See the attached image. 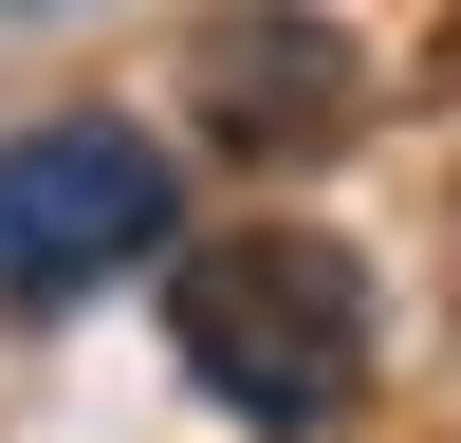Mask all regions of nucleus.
<instances>
[{
  "mask_svg": "<svg viewBox=\"0 0 461 443\" xmlns=\"http://www.w3.org/2000/svg\"><path fill=\"white\" fill-rule=\"evenodd\" d=\"M167 351H185V388H203L221 425L314 443L332 406L369 388V277L314 222H221V240L167 258Z\"/></svg>",
  "mask_w": 461,
  "mask_h": 443,
  "instance_id": "nucleus-1",
  "label": "nucleus"
},
{
  "mask_svg": "<svg viewBox=\"0 0 461 443\" xmlns=\"http://www.w3.org/2000/svg\"><path fill=\"white\" fill-rule=\"evenodd\" d=\"M111 258H167V148L130 111H56L0 148V295H93Z\"/></svg>",
  "mask_w": 461,
  "mask_h": 443,
  "instance_id": "nucleus-2",
  "label": "nucleus"
},
{
  "mask_svg": "<svg viewBox=\"0 0 461 443\" xmlns=\"http://www.w3.org/2000/svg\"><path fill=\"white\" fill-rule=\"evenodd\" d=\"M203 111H221L240 148H314L332 111H351V74H332L314 19H221V37H203Z\"/></svg>",
  "mask_w": 461,
  "mask_h": 443,
  "instance_id": "nucleus-3",
  "label": "nucleus"
}]
</instances>
